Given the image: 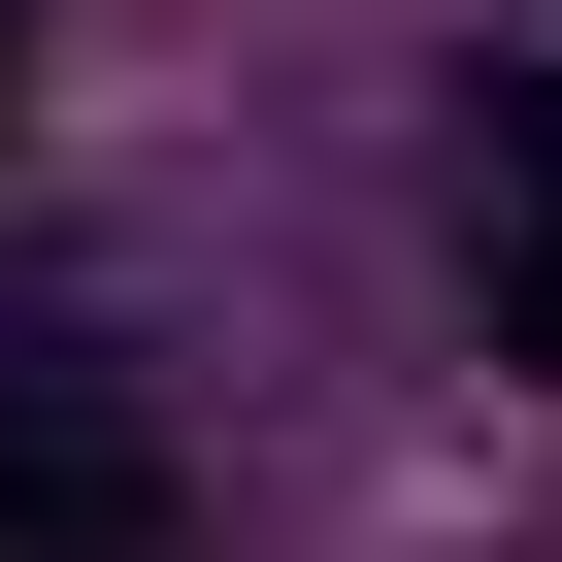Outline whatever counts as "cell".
Here are the masks:
<instances>
[{
    "label": "cell",
    "instance_id": "3957f363",
    "mask_svg": "<svg viewBox=\"0 0 562 562\" xmlns=\"http://www.w3.org/2000/svg\"><path fill=\"white\" fill-rule=\"evenodd\" d=\"M0 133H34V0H0Z\"/></svg>",
    "mask_w": 562,
    "mask_h": 562
},
{
    "label": "cell",
    "instance_id": "7a4b0ae2",
    "mask_svg": "<svg viewBox=\"0 0 562 562\" xmlns=\"http://www.w3.org/2000/svg\"><path fill=\"white\" fill-rule=\"evenodd\" d=\"M430 265H463V331L562 397V34H463V100H430Z\"/></svg>",
    "mask_w": 562,
    "mask_h": 562
},
{
    "label": "cell",
    "instance_id": "6da1fadb",
    "mask_svg": "<svg viewBox=\"0 0 562 562\" xmlns=\"http://www.w3.org/2000/svg\"><path fill=\"white\" fill-rule=\"evenodd\" d=\"M0 562H199V430L100 299H0Z\"/></svg>",
    "mask_w": 562,
    "mask_h": 562
}]
</instances>
